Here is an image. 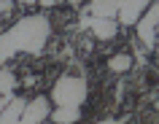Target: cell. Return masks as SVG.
Returning <instances> with one entry per match:
<instances>
[{"label": "cell", "instance_id": "obj_3", "mask_svg": "<svg viewBox=\"0 0 159 124\" xmlns=\"http://www.w3.org/2000/svg\"><path fill=\"white\" fill-rule=\"evenodd\" d=\"M138 38L143 41L146 49H154L157 46V27H159V0L151 3V8L146 11V16H140L138 22Z\"/></svg>", "mask_w": 159, "mask_h": 124}, {"label": "cell", "instance_id": "obj_9", "mask_svg": "<svg viewBox=\"0 0 159 124\" xmlns=\"http://www.w3.org/2000/svg\"><path fill=\"white\" fill-rule=\"evenodd\" d=\"M78 116H81V108L75 105H59L54 111V124H75L78 122Z\"/></svg>", "mask_w": 159, "mask_h": 124}, {"label": "cell", "instance_id": "obj_11", "mask_svg": "<svg viewBox=\"0 0 159 124\" xmlns=\"http://www.w3.org/2000/svg\"><path fill=\"white\" fill-rule=\"evenodd\" d=\"M129 65H132V57L129 54H113L108 59V67L113 73H124V70H129Z\"/></svg>", "mask_w": 159, "mask_h": 124}, {"label": "cell", "instance_id": "obj_10", "mask_svg": "<svg viewBox=\"0 0 159 124\" xmlns=\"http://www.w3.org/2000/svg\"><path fill=\"white\" fill-rule=\"evenodd\" d=\"M16 76H14V70H0V97H6V94H11V89L16 86Z\"/></svg>", "mask_w": 159, "mask_h": 124}, {"label": "cell", "instance_id": "obj_17", "mask_svg": "<svg viewBox=\"0 0 159 124\" xmlns=\"http://www.w3.org/2000/svg\"><path fill=\"white\" fill-rule=\"evenodd\" d=\"M73 3H78V0H73Z\"/></svg>", "mask_w": 159, "mask_h": 124}, {"label": "cell", "instance_id": "obj_14", "mask_svg": "<svg viewBox=\"0 0 159 124\" xmlns=\"http://www.w3.org/2000/svg\"><path fill=\"white\" fill-rule=\"evenodd\" d=\"M8 100H11L8 94H6V97H0V111H3V108H6V103H8Z\"/></svg>", "mask_w": 159, "mask_h": 124}, {"label": "cell", "instance_id": "obj_5", "mask_svg": "<svg viewBox=\"0 0 159 124\" xmlns=\"http://www.w3.org/2000/svg\"><path fill=\"white\" fill-rule=\"evenodd\" d=\"M148 3H151V0H119V16H121V25H124V27L135 25Z\"/></svg>", "mask_w": 159, "mask_h": 124}, {"label": "cell", "instance_id": "obj_4", "mask_svg": "<svg viewBox=\"0 0 159 124\" xmlns=\"http://www.w3.org/2000/svg\"><path fill=\"white\" fill-rule=\"evenodd\" d=\"M81 27H89L97 38L102 41H111L116 35V22L113 19H100V16H84L81 19Z\"/></svg>", "mask_w": 159, "mask_h": 124}, {"label": "cell", "instance_id": "obj_2", "mask_svg": "<svg viewBox=\"0 0 159 124\" xmlns=\"http://www.w3.org/2000/svg\"><path fill=\"white\" fill-rule=\"evenodd\" d=\"M84 100H86V81L81 76H62L54 84V103L81 108Z\"/></svg>", "mask_w": 159, "mask_h": 124}, {"label": "cell", "instance_id": "obj_6", "mask_svg": "<svg viewBox=\"0 0 159 124\" xmlns=\"http://www.w3.org/2000/svg\"><path fill=\"white\" fill-rule=\"evenodd\" d=\"M25 105H27L25 97H11L6 103V108L0 111V124H16L22 119V113H25Z\"/></svg>", "mask_w": 159, "mask_h": 124}, {"label": "cell", "instance_id": "obj_16", "mask_svg": "<svg viewBox=\"0 0 159 124\" xmlns=\"http://www.w3.org/2000/svg\"><path fill=\"white\" fill-rule=\"evenodd\" d=\"M16 3H27V6H30V3H35V0H16Z\"/></svg>", "mask_w": 159, "mask_h": 124}, {"label": "cell", "instance_id": "obj_18", "mask_svg": "<svg viewBox=\"0 0 159 124\" xmlns=\"http://www.w3.org/2000/svg\"><path fill=\"white\" fill-rule=\"evenodd\" d=\"M157 30H159V27H157Z\"/></svg>", "mask_w": 159, "mask_h": 124}, {"label": "cell", "instance_id": "obj_13", "mask_svg": "<svg viewBox=\"0 0 159 124\" xmlns=\"http://www.w3.org/2000/svg\"><path fill=\"white\" fill-rule=\"evenodd\" d=\"M35 3H41L43 8H51V6H59V3H65V0H35Z\"/></svg>", "mask_w": 159, "mask_h": 124}, {"label": "cell", "instance_id": "obj_1", "mask_svg": "<svg viewBox=\"0 0 159 124\" xmlns=\"http://www.w3.org/2000/svg\"><path fill=\"white\" fill-rule=\"evenodd\" d=\"M49 33H51V25H49V19L41 16V14L19 19L11 30H6L0 35V62L11 59L19 51L41 54L46 41H49Z\"/></svg>", "mask_w": 159, "mask_h": 124}, {"label": "cell", "instance_id": "obj_7", "mask_svg": "<svg viewBox=\"0 0 159 124\" xmlns=\"http://www.w3.org/2000/svg\"><path fill=\"white\" fill-rule=\"evenodd\" d=\"M25 119H30V122L33 124H41L43 119H46V116H49V100L46 97H35L33 103H27L25 105Z\"/></svg>", "mask_w": 159, "mask_h": 124}, {"label": "cell", "instance_id": "obj_8", "mask_svg": "<svg viewBox=\"0 0 159 124\" xmlns=\"http://www.w3.org/2000/svg\"><path fill=\"white\" fill-rule=\"evenodd\" d=\"M86 11L92 16H100V19H113L119 14V0H92Z\"/></svg>", "mask_w": 159, "mask_h": 124}, {"label": "cell", "instance_id": "obj_12", "mask_svg": "<svg viewBox=\"0 0 159 124\" xmlns=\"http://www.w3.org/2000/svg\"><path fill=\"white\" fill-rule=\"evenodd\" d=\"M11 8H14V0H0V16H3V14H8Z\"/></svg>", "mask_w": 159, "mask_h": 124}, {"label": "cell", "instance_id": "obj_15", "mask_svg": "<svg viewBox=\"0 0 159 124\" xmlns=\"http://www.w3.org/2000/svg\"><path fill=\"white\" fill-rule=\"evenodd\" d=\"M97 124H119V122H111V119H108V122H97Z\"/></svg>", "mask_w": 159, "mask_h": 124}]
</instances>
